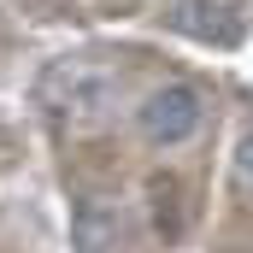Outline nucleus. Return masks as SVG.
<instances>
[{
	"instance_id": "nucleus-4",
	"label": "nucleus",
	"mask_w": 253,
	"mask_h": 253,
	"mask_svg": "<svg viewBox=\"0 0 253 253\" xmlns=\"http://www.w3.org/2000/svg\"><path fill=\"white\" fill-rule=\"evenodd\" d=\"M124 206L106 194H88L77 206V248L83 253H124Z\"/></svg>"
},
{
	"instance_id": "nucleus-2",
	"label": "nucleus",
	"mask_w": 253,
	"mask_h": 253,
	"mask_svg": "<svg viewBox=\"0 0 253 253\" xmlns=\"http://www.w3.org/2000/svg\"><path fill=\"white\" fill-rule=\"evenodd\" d=\"M47 100L59 112H71V118H100L106 100H112V77L94 71V65H59L47 77Z\"/></svg>"
},
{
	"instance_id": "nucleus-1",
	"label": "nucleus",
	"mask_w": 253,
	"mask_h": 253,
	"mask_svg": "<svg viewBox=\"0 0 253 253\" xmlns=\"http://www.w3.org/2000/svg\"><path fill=\"white\" fill-rule=\"evenodd\" d=\"M135 129H141V141L159 147V153L189 147L194 135L206 129V94H200L194 83H183V77H171V83H159V88L141 94V106H135Z\"/></svg>"
},
{
	"instance_id": "nucleus-5",
	"label": "nucleus",
	"mask_w": 253,
	"mask_h": 253,
	"mask_svg": "<svg viewBox=\"0 0 253 253\" xmlns=\"http://www.w3.org/2000/svg\"><path fill=\"white\" fill-rule=\"evenodd\" d=\"M236 171H242V177L253 183V124L242 129V141H236Z\"/></svg>"
},
{
	"instance_id": "nucleus-3",
	"label": "nucleus",
	"mask_w": 253,
	"mask_h": 253,
	"mask_svg": "<svg viewBox=\"0 0 253 253\" xmlns=\"http://www.w3.org/2000/svg\"><path fill=\"white\" fill-rule=\"evenodd\" d=\"M248 24V0H183L177 6V30L194 36V42H218L230 47Z\"/></svg>"
}]
</instances>
